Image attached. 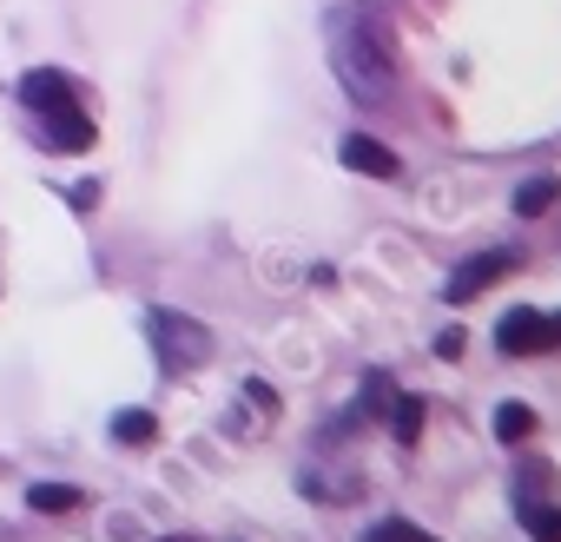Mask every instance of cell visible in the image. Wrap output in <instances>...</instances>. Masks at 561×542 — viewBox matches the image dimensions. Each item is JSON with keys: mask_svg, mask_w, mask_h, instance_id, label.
<instances>
[{"mask_svg": "<svg viewBox=\"0 0 561 542\" xmlns=\"http://www.w3.org/2000/svg\"><path fill=\"white\" fill-rule=\"evenodd\" d=\"M337 74H344V87H351L357 100H383V93L397 87L383 41H370V27H357V21L337 27Z\"/></svg>", "mask_w": 561, "mask_h": 542, "instance_id": "6da1fadb", "label": "cell"}, {"mask_svg": "<svg viewBox=\"0 0 561 542\" xmlns=\"http://www.w3.org/2000/svg\"><path fill=\"white\" fill-rule=\"evenodd\" d=\"M495 345H502V358H535V351H554V345H561V325L522 305V312H508V318L495 325Z\"/></svg>", "mask_w": 561, "mask_h": 542, "instance_id": "7a4b0ae2", "label": "cell"}, {"mask_svg": "<svg viewBox=\"0 0 561 542\" xmlns=\"http://www.w3.org/2000/svg\"><path fill=\"white\" fill-rule=\"evenodd\" d=\"M152 345H159V358H165L172 371H185V364H205V358H211V338H205L192 318H172V312H159V318H152Z\"/></svg>", "mask_w": 561, "mask_h": 542, "instance_id": "3957f363", "label": "cell"}, {"mask_svg": "<svg viewBox=\"0 0 561 542\" xmlns=\"http://www.w3.org/2000/svg\"><path fill=\"white\" fill-rule=\"evenodd\" d=\"M508 271H515V251H482V258L456 264V279L443 285V298H449V305H469V298H482L489 285H502Z\"/></svg>", "mask_w": 561, "mask_h": 542, "instance_id": "277c9868", "label": "cell"}, {"mask_svg": "<svg viewBox=\"0 0 561 542\" xmlns=\"http://www.w3.org/2000/svg\"><path fill=\"white\" fill-rule=\"evenodd\" d=\"M41 120H47V146H54V153H87V146H93V120L80 113V100L54 106V113H41Z\"/></svg>", "mask_w": 561, "mask_h": 542, "instance_id": "5b68a950", "label": "cell"}, {"mask_svg": "<svg viewBox=\"0 0 561 542\" xmlns=\"http://www.w3.org/2000/svg\"><path fill=\"white\" fill-rule=\"evenodd\" d=\"M344 166L364 172V179H397V172H403V159H397L383 139H370V133H351V139H344Z\"/></svg>", "mask_w": 561, "mask_h": 542, "instance_id": "8992f818", "label": "cell"}, {"mask_svg": "<svg viewBox=\"0 0 561 542\" xmlns=\"http://www.w3.org/2000/svg\"><path fill=\"white\" fill-rule=\"evenodd\" d=\"M21 100H27L34 113H54V106H67V100H73V80H67L60 67H34V74L21 80Z\"/></svg>", "mask_w": 561, "mask_h": 542, "instance_id": "52a82bcc", "label": "cell"}, {"mask_svg": "<svg viewBox=\"0 0 561 542\" xmlns=\"http://www.w3.org/2000/svg\"><path fill=\"white\" fill-rule=\"evenodd\" d=\"M554 199H561V179H548V172H541V179H528V185L515 192V212H522V218H541Z\"/></svg>", "mask_w": 561, "mask_h": 542, "instance_id": "ba28073f", "label": "cell"}, {"mask_svg": "<svg viewBox=\"0 0 561 542\" xmlns=\"http://www.w3.org/2000/svg\"><path fill=\"white\" fill-rule=\"evenodd\" d=\"M495 437L502 443H528L535 437V410L528 404H495Z\"/></svg>", "mask_w": 561, "mask_h": 542, "instance_id": "9c48e42d", "label": "cell"}, {"mask_svg": "<svg viewBox=\"0 0 561 542\" xmlns=\"http://www.w3.org/2000/svg\"><path fill=\"white\" fill-rule=\"evenodd\" d=\"M113 437L133 443V450H146V443L159 437V417H152V410H119V417H113Z\"/></svg>", "mask_w": 561, "mask_h": 542, "instance_id": "30bf717a", "label": "cell"}, {"mask_svg": "<svg viewBox=\"0 0 561 542\" xmlns=\"http://www.w3.org/2000/svg\"><path fill=\"white\" fill-rule=\"evenodd\" d=\"M423 417H430L423 397H397V404H390V430H397V443H416V437H423Z\"/></svg>", "mask_w": 561, "mask_h": 542, "instance_id": "8fae6325", "label": "cell"}, {"mask_svg": "<svg viewBox=\"0 0 561 542\" xmlns=\"http://www.w3.org/2000/svg\"><path fill=\"white\" fill-rule=\"evenodd\" d=\"M27 503L41 516H67V509H80V489L73 483H41V489H27Z\"/></svg>", "mask_w": 561, "mask_h": 542, "instance_id": "7c38bea8", "label": "cell"}, {"mask_svg": "<svg viewBox=\"0 0 561 542\" xmlns=\"http://www.w3.org/2000/svg\"><path fill=\"white\" fill-rule=\"evenodd\" d=\"M522 522H528L535 542H561V509H548V503H522Z\"/></svg>", "mask_w": 561, "mask_h": 542, "instance_id": "4fadbf2b", "label": "cell"}, {"mask_svg": "<svg viewBox=\"0 0 561 542\" xmlns=\"http://www.w3.org/2000/svg\"><path fill=\"white\" fill-rule=\"evenodd\" d=\"M364 542H436V535H423L416 522H377V529H370Z\"/></svg>", "mask_w": 561, "mask_h": 542, "instance_id": "5bb4252c", "label": "cell"}, {"mask_svg": "<svg viewBox=\"0 0 561 542\" xmlns=\"http://www.w3.org/2000/svg\"><path fill=\"white\" fill-rule=\"evenodd\" d=\"M436 358H462V331H443L436 338Z\"/></svg>", "mask_w": 561, "mask_h": 542, "instance_id": "9a60e30c", "label": "cell"}, {"mask_svg": "<svg viewBox=\"0 0 561 542\" xmlns=\"http://www.w3.org/2000/svg\"><path fill=\"white\" fill-rule=\"evenodd\" d=\"M172 542H179V535H172Z\"/></svg>", "mask_w": 561, "mask_h": 542, "instance_id": "2e32d148", "label": "cell"}]
</instances>
